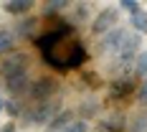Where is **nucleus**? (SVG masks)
Here are the masks:
<instances>
[{
	"label": "nucleus",
	"instance_id": "f257e3e1",
	"mask_svg": "<svg viewBox=\"0 0 147 132\" xmlns=\"http://www.w3.org/2000/svg\"><path fill=\"white\" fill-rule=\"evenodd\" d=\"M140 46H142V36H140V33H127V36H124L122 48L117 51V56H119L117 69H119V71H124V69H127V66H129V64L137 59V51H140Z\"/></svg>",
	"mask_w": 147,
	"mask_h": 132
},
{
	"label": "nucleus",
	"instance_id": "f03ea898",
	"mask_svg": "<svg viewBox=\"0 0 147 132\" xmlns=\"http://www.w3.org/2000/svg\"><path fill=\"white\" fill-rule=\"evenodd\" d=\"M56 109H59V102L56 99H51V102H38L36 109H30L26 119H28L30 125H46V122H51V119L56 117Z\"/></svg>",
	"mask_w": 147,
	"mask_h": 132
},
{
	"label": "nucleus",
	"instance_id": "7ed1b4c3",
	"mask_svg": "<svg viewBox=\"0 0 147 132\" xmlns=\"http://www.w3.org/2000/svg\"><path fill=\"white\" fill-rule=\"evenodd\" d=\"M26 66H28L26 53H10V56H5L3 64H0V74L8 79V76H15V74L26 71Z\"/></svg>",
	"mask_w": 147,
	"mask_h": 132
},
{
	"label": "nucleus",
	"instance_id": "20e7f679",
	"mask_svg": "<svg viewBox=\"0 0 147 132\" xmlns=\"http://www.w3.org/2000/svg\"><path fill=\"white\" fill-rule=\"evenodd\" d=\"M124 36H127V30H124V28H114V30H109V33L102 38V41H99V53H117L119 48H122V41H124Z\"/></svg>",
	"mask_w": 147,
	"mask_h": 132
},
{
	"label": "nucleus",
	"instance_id": "39448f33",
	"mask_svg": "<svg viewBox=\"0 0 147 132\" xmlns=\"http://www.w3.org/2000/svg\"><path fill=\"white\" fill-rule=\"evenodd\" d=\"M114 23H117V10L114 8H107L102 13L96 15V20H94V36H107L109 30H114Z\"/></svg>",
	"mask_w": 147,
	"mask_h": 132
},
{
	"label": "nucleus",
	"instance_id": "423d86ee",
	"mask_svg": "<svg viewBox=\"0 0 147 132\" xmlns=\"http://www.w3.org/2000/svg\"><path fill=\"white\" fill-rule=\"evenodd\" d=\"M56 91V81H51V79H38L33 89H30V97L36 99V102H46L51 94Z\"/></svg>",
	"mask_w": 147,
	"mask_h": 132
},
{
	"label": "nucleus",
	"instance_id": "0eeeda50",
	"mask_svg": "<svg viewBox=\"0 0 147 132\" xmlns=\"http://www.w3.org/2000/svg\"><path fill=\"white\" fill-rule=\"evenodd\" d=\"M26 87H28V74L26 71H20V74H15V76H8V79H5V89H8L10 94H23Z\"/></svg>",
	"mask_w": 147,
	"mask_h": 132
},
{
	"label": "nucleus",
	"instance_id": "6e6552de",
	"mask_svg": "<svg viewBox=\"0 0 147 132\" xmlns=\"http://www.w3.org/2000/svg\"><path fill=\"white\" fill-rule=\"evenodd\" d=\"M84 61H86V48L81 43H71L69 59H66V69H76V66H81Z\"/></svg>",
	"mask_w": 147,
	"mask_h": 132
},
{
	"label": "nucleus",
	"instance_id": "1a4fd4ad",
	"mask_svg": "<svg viewBox=\"0 0 147 132\" xmlns=\"http://www.w3.org/2000/svg\"><path fill=\"white\" fill-rule=\"evenodd\" d=\"M71 122H74V114H71V112H59L56 117L48 122V132H61L63 127H69Z\"/></svg>",
	"mask_w": 147,
	"mask_h": 132
},
{
	"label": "nucleus",
	"instance_id": "9d476101",
	"mask_svg": "<svg viewBox=\"0 0 147 132\" xmlns=\"http://www.w3.org/2000/svg\"><path fill=\"white\" fill-rule=\"evenodd\" d=\"M132 91V81L129 79H117L112 87H109V94L114 97V99H122V97H127Z\"/></svg>",
	"mask_w": 147,
	"mask_h": 132
},
{
	"label": "nucleus",
	"instance_id": "9b49d317",
	"mask_svg": "<svg viewBox=\"0 0 147 132\" xmlns=\"http://www.w3.org/2000/svg\"><path fill=\"white\" fill-rule=\"evenodd\" d=\"M30 0H10V3H5V10L13 15H20V13H28L30 10Z\"/></svg>",
	"mask_w": 147,
	"mask_h": 132
},
{
	"label": "nucleus",
	"instance_id": "f8f14e48",
	"mask_svg": "<svg viewBox=\"0 0 147 132\" xmlns=\"http://www.w3.org/2000/svg\"><path fill=\"white\" fill-rule=\"evenodd\" d=\"M104 127L112 130V132H122L124 130V117H122V114H112V117L104 119Z\"/></svg>",
	"mask_w": 147,
	"mask_h": 132
},
{
	"label": "nucleus",
	"instance_id": "ddd939ff",
	"mask_svg": "<svg viewBox=\"0 0 147 132\" xmlns=\"http://www.w3.org/2000/svg\"><path fill=\"white\" fill-rule=\"evenodd\" d=\"M132 26H134L137 33H147V13L140 10L137 15H132Z\"/></svg>",
	"mask_w": 147,
	"mask_h": 132
},
{
	"label": "nucleus",
	"instance_id": "4468645a",
	"mask_svg": "<svg viewBox=\"0 0 147 132\" xmlns=\"http://www.w3.org/2000/svg\"><path fill=\"white\" fill-rule=\"evenodd\" d=\"M134 76H147V53H137V64H134Z\"/></svg>",
	"mask_w": 147,
	"mask_h": 132
},
{
	"label": "nucleus",
	"instance_id": "2eb2a0df",
	"mask_svg": "<svg viewBox=\"0 0 147 132\" xmlns=\"http://www.w3.org/2000/svg\"><path fill=\"white\" fill-rule=\"evenodd\" d=\"M129 132H147V117L145 114H137L134 122L129 125Z\"/></svg>",
	"mask_w": 147,
	"mask_h": 132
},
{
	"label": "nucleus",
	"instance_id": "dca6fc26",
	"mask_svg": "<svg viewBox=\"0 0 147 132\" xmlns=\"http://www.w3.org/2000/svg\"><path fill=\"white\" fill-rule=\"evenodd\" d=\"M10 46H13V36L8 30H0V53L10 51Z\"/></svg>",
	"mask_w": 147,
	"mask_h": 132
},
{
	"label": "nucleus",
	"instance_id": "f3484780",
	"mask_svg": "<svg viewBox=\"0 0 147 132\" xmlns=\"http://www.w3.org/2000/svg\"><path fill=\"white\" fill-rule=\"evenodd\" d=\"M86 122H84V119H74L71 125H69V127H63V130L61 132H86Z\"/></svg>",
	"mask_w": 147,
	"mask_h": 132
},
{
	"label": "nucleus",
	"instance_id": "a211bd4d",
	"mask_svg": "<svg viewBox=\"0 0 147 132\" xmlns=\"http://www.w3.org/2000/svg\"><path fill=\"white\" fill-rule=\"evenodd\" d=\"M119 5H122V8L127 10V13H132V15H137V13H140V3H137V0H122Z\"/></svg>",
	"mask_w": 147,
	"mask_h": 132
},
{
	"label": "nucleus",
	"instance_id": "6ab92c4d",
	"mask_svg": "<svg viewBox=\"0 0 147 132\" xmlns=\"http://www.w3.org/2000/svg\"><path fill=\"white\" fill-rule=\"evenodd\" d=\"M137 99H140V102H142V104H147V81H145V84H142V89L137 91Z\"/></svg>",
	"mask_w": 147,
	"mask_h": 132
},
{
	"label": "nucleus",
	"instance_id": "aec40b11",
	"mask_svg": "<svg viewBox=\"0 0 147 132\" xmlns=\"http://www.w3.org/2000/svg\"><path fill=\"white\" fill-rule=\"evenodd\" d=\"M0 132H15V127H13V125H8V127H3Z\"/></svg>",
	"mask_w": 147,
	"mask_h": 132
},
{
	"label": "nucleus",
	"instance_id": "412c9836",
	"mask_svg": "<svg viewBox=\"0 0 147 132\" xmlns=\"http://www.w3.org/2000/svg\"><path fill=\"white\" fill-rule=\"evenodd\" d=\"M3 107H5V102H3V99H0V112H3Z\"/></svg>",
	"mask_w": 147,
	"mask_h": 132
}]
</instances>
